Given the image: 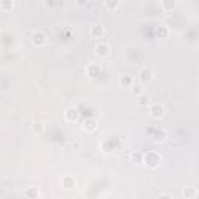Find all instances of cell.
Returning a JSON list of instances; mask_svg holds the SVG:
<instances>
[{
  "mask_svg": "<svg viewBox=\"0 0 199 199\" xmlns=\"http://www.w3.org/2000/svg\"><path fill=\"white\" fill-rule=\"evenodd\" d=\"M31 39H33V44L34 45H44L47 42V36H45L44 33H40V31H34Z\"/></svg>",
  "mask_w": 199,
  "mask_h": 199,
  "instance_id": "1",
  "label": "cell"
},
{
  "mask_svg": "<svg viewBox=\"0 0 199 199\" xmlns=\"http://www.w3.org/2000/svg\"><path fill=\"white\" fill-rule=\"evenodd\" d=\"M163 114H165V109H163L162 106L154 104L153 107H151V115L156 117V118H160V117H163Z\"/></svg>",
  "mask_w": 199,
  "mask_h": 199,
  "instance_id": "2",
  "label": "cell"
},
{
  "mask_svg": "<svg viewBox=\"0 0 199 199\" xmlns=\"http://www.w3.org/2000/svg\"><path fill=\"white\" fill-rule=\"evenodd\" d=\"M90 33H92V36L101 37V36H103V28H101L100 25H93L92 28H90Z\"/></svg>",
  "mask_w": 199,
  "mask_h": 199,
  "instance_id": "3",
  "label": "cell"
},
{
  "mask_svg": "<svg viewBox=\"0 0 199 199\" xmlns=\"http://www.w3.org/2000/svg\"><path fill=\"white\" fill-rule=\"evenodd\" d=\"M140 79H142V81H145V83L151 79V72L148 70V68H143V70L140 72Z\"/></svg>",
  "mask_w": 199,
  "mask_h": 199,
  "instance_id": "4",
  "label": "cell"
},
{
  "mask_svg": "<svg viewBox=\"0 0 199 199\" xmlns=\"http://www.w3.org/2000/svg\"><path fill=\"white\" fill-rule=\"evenodd\" d=\"M65 117H67V120H75L78 117V112H76V109H68L67 111V114H65Z\"/></svg>",
  "mask_w": 199,
  "mask_h": 199,
  "instance_id": "5",
  "label": "cell"
},
{
  "mask_svg": "<svg viewBox=\"0 0 199 199\" xmlns=\"http://www.w3.org/2000/svg\"><path fill=\"white\" fill-rule=\"evenodd\" d=\"M120 84L125 86V87H129L132 84V78L131 76H123V78H120Z\"/></svg>",
  "mask_w": 199,
  "mask_h": 199,
  "instance_id": "6",
  "label": "cell"
},
{
  "mask_svg": "<svg viewBox=\"0 0 199 199\" xmlns=\"http://www.w3.org/2000/svg\"><path fill=\"white\" fill-rule=\"evenodd\" d=\"M109 50H107V45H97V54H101V56H104L107 54Z\"/></svg>",
  "mask_w": 199,
  "mask_h": 199,
  "instance_id": "7",
  "label": "cell"
},
{
  "mask_svg": "<svg viewBox=\"0 0 199 199\" xmlns=\"http://www.w3.org/2000/svg\"><path fill=\"white\" fill-rule=\"evenodd\" d=\"M193 195H195V188H185L184 190V196L187 198V199L193 198Z\"/></svg>",
  "mask_w": 199,
  "mask_h": 199,
  "instance_id": "8",
  "label": "cell"
},
{
  "mask_svg": "<svg viewBox=\"0 0 199 199\" xmlns=\"http://www.w3.org/2000/svg\"><path fill=\"white\" fill-rule=\"evenodd\" d=\"M12 6H14V3H6V2H2V3H0V8H2V10L12 8Z\"/></svg>",
  "mask_w": 199,
  "mask_h": 199,
  "instance_id": "9",
  "label": "cell"
},
{
  "mask_svg": "<svg viewBox=\"0 0 199 199\" xmlns=\"http://www.w3.org/2000/svg\"><path fill=\"white\" fill-rule=\"evenodd\" d=\"M134 92H135V93H142V89H140V86H134Z\"/></svg>",
  "mask_w": 199,
  "mask_h": 199,
  "instance_id": "10",
  "label": "cell"
},
{
  "mask_svg": "<svg viewBox=\"0 0 199 199\" xmlns=\"http://www.w3.org/2000/svg\"><path fill=\"white\" fill-rule=\"evenodd\" d=\"M109 8H115V6H118V3H106Z\"/></svg>",
  "mask_w": 199,
  "mask_h": 199,
  "instance_id": "11",
  "label": "cell"
},
{
  "mask_svg": "<svg viewBox=\"0 0 199 199\" xmlns=\"http://www.w3.org/2000/svg\"><path fill=\"white\" fill-rule=\"evenodd\" d=\"M132 157H134V159H140V154H135V153H134Z\"/></svg>",
  "mask_w": 199,
  "mask_h": 199,
  "instance_id": "12",
  "label": "cell"
},
{
  "mask_svg": "<svg viewBox=\"0 0 199 199\" xmlns=\"http://www.w3.org/2000/svg\"><path fill=\"white\" fill-rule=\"evenodd\" d=\"M159 199H170V196H160Z\"/></svg>",
  "mask_w": 199,
  "mask_h": 199,
  "instance_id": "13",
  "label": "cell"
}]
</instances>
